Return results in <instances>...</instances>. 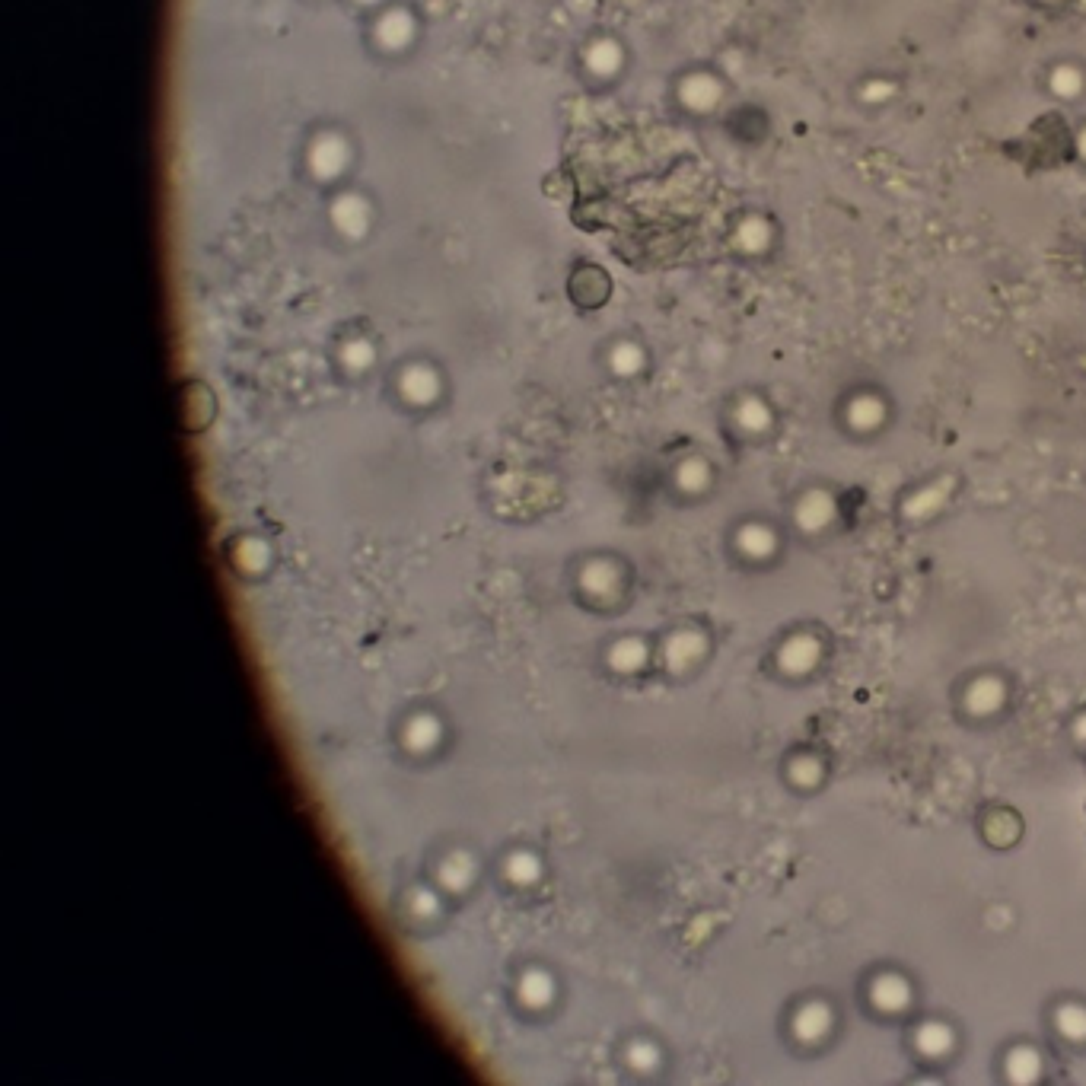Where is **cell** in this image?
Here are the masks:
<instances>
[{
  "mask_svg": "<svg viewBox=\"0 0 1086 1086\" xmlns=\"http://www.w3.org/2000/svg\"><path fill=\"white\" fill-rule=\"evenodd\" d=\"M985 835H988L991 844H1001V848H1004V844H1013L1016 838H1020V822H1016L1013 813H1004V809H1001V813H991L985 819Z\"/></svg>",
  "mask_w": 1086,
  "mask_h": 1086,
  "instance_id": "obj_17",
  "label": "cell"
},
{
  "mask_svg": "<svg viewBox=\"0 0 1086 1086\" xmlns=\"http://www.w3.org/2000/svg\"><path fill=\"white\" fill-rule=\"evenodd\" d=\"M1004 698H1007V685L1001 679L981 676L969 685V692H965V708H969L975 717H988L1001 708Z\"/></svg>",
  "mask_w": 1086,
  "mask_h": 1086,
  "instance_id": "obj_11",
  "label": "cell"
},
{
  "mask_svg": "<svg viewBox=\"0 0 1086 1086\" xmlns=\"http://www.w3.org/2000/svg\"><path fill=\"white\" fill-rule=\"evenodd\" d=\"M819 653L822 650H819V641L813 634H794L781 644L778 666L787 672V676H803V672H809L819 663Z\"/></svg>",
  "mask_w": 1086,
  "mask_h": 1086,
  "instance_id": "obj_9",
  "label": "cell"
},
{
  "mask_svg": "<svg viewBox=\"0 0 1086 1086\" xmlns=\"http://www.w3.org/2000/svg\"><path fill=\"white\" fill-rule=\"evenodd\" d=\"M1042 1071V1058L1032 1045H1016L1007 1055V1077L1013 1083H1032Z\"/></svg>",
  "mask_w": 1086,
  "mask_h": 1086,
  "instance_id": "obj_13",
  "label": "cell"
},
{
  "mask_svg": "<svg viewBox=\"0 0 1086 1086\" xmlns=\"http://www.w3.org/2000/svg\"><path fill=\"white\" fill-rule=\"evenodd\" d=\"M838 516V501L829 488H806L794 504V526L806 536H819Z\"/></svg>",
  "mask_w": 1086,
  "mask_h": 1086,
  "instance_id": "obj_1",
  "label": "cell"
},
{
  "mask_svg": "<svg viewBox=\"0 0 1086 1086\" xmlns=\"http://www.w3.org/2000/svg\"><path fill=\"white\" fill-rule=\"evenodd\" d=\"M895 96V83L892 80H867L864 86H860V99L870 102V106H876V102H886Z\"/></svg>",
  "mask_w": 1086,
  "mask_h": 1086,
  "instance_id": "obj_18",
  "label": "cell"
},
{
  "mask_svg": "<svg viewBox=\"0 0 1086 1086\" xmlns=\"http://www.w3.org/2000/svg\"><path fill=\"white\" fill-rule=\"evenodd\" d=\"M733 424L739 427V430H743V434H749V437H762V434H768V430H771V424H774V411H771V405L762 399V395H743V399H736V405H733Z\"/></svg>",
  "mask_w": 1086,
  "mask_h": 1086,
  "instance_id": "obj_10",
  "label": "cell"
},
{
  "mask_svg": "<svg viewBox=\"0 0 1086 1086\" xmlns=\"http://www.w3.org/2000/svg\"><path fill=\"white\" fill-rule=\"evenodd\" d=\"M733 542H736L739 555L749 558V561H768V558H774V551H778V545H781L774 526H768L762 520H749V523L739 526Z\"/></svg>",
  "mask_w": 1086,
  "mask_h": 1086,
  "instance_id": "obj_6",
  "label": "cell"
},
{
  "mask_svg": "<svg viewBox=\"0 0 1086 1086\" xmlns=\"http://www.w3.org/2000/svg\"><path fill=\"white\" fill-rule=\"evenodd\" d=\"M832 1020H835L832 1007L825 1004V1001H806V1004L794 1013V1023H790V1026H794L797 1042L816 1045V1042H822V1039L832 1032Z\"/></svg>",
  "mask_w": 1086,
  "mask_h": 1086,
  "instance_id": "obj_7",
  "label": "cell"
},
{
  "mask_svg": "<svg viewBox=\"0 0 1086 1086\" xmlns=\"http://www.w3.org/2000/svg\"><path fill=\"white\" fill-rule=\"evenodd\" d=\"M953 488H956L953 478L927 481V485H921L918 491H911V494L905 497L902 513L908 516V520H930V516L940 513V510L946 507V501L953 497Z\"/></svg>",
  "mask_w": 1086,
  "mask_h": 1086,
  "instance_id": "obj_5",
  "label": "cell"
},
{
  "mask_svg": "<svg viewBox=\"0 0 1086 1086\" xmlns=\"http://www.w3.org/2000/svg\"><path fill=\"white\" fill-rule=\"evenodd\" d=\"M889 418V405L883 395L876 392H854L848 402H844V424H848L854 434H873L886 424Z\"/></svg>",
  "mask_w": 1086,
  "mask_h": 1086,
  "instance_id": "obj_3",
  "label": "cell"
},
{
  "mask_svg": "<svg viewBox=\"0 0 1086 1086\" xmlns=\"http://www.w3.org/2000/svg\"><path fill=\"white\" fill-rule=\"evenodd\" d=\"M733 246L743 252V255H749V258L765 255V252L774 246V223H771V217H768V214H758V211L739 217V223L733 227Z\"/></svg>",
  "mask_w": 1086,
  "mask_h": 1086,
  "instance_id": "obj_4",
  "label": "cell"
},
{
  "mask_svg": "<svg viewBox=\"0 0 1086 1086\" xmlns=\"http://www.w3.org/2000/svg\"><path fill=\"white\" fill-rule=\"evenodd\" d=\"M679 102L695 115H708L720 106L723 99V80L711 71H692L685 74L679 80V90H676Z\"/></svg>",
  "mask_w": 1086,
  "mask_h": 1086,
  "instance_id": "obj_2",
  "label": "cell"
},
{
  "mask_svg": "<svg viewBox=\"0 0 1086 1086\" xmlns=\"http://www.w3.org/2000/svg\"><path fill=\"white\" fill-rule=\"evenodd\" d=\"M1055 1026L1067 1042H1086V1007L1067 1001L1055 1010Z\"/></svg>",
  "mask_w": 1086,
  "mask_h": 1086,
  "instance_id": "obj_15",
  "label": "cell"
},
{
  "mask_svg": "<svg viewBox=\"0 0 1086 1086\" xmlns=\"http://www.w3.org/2000/svg\"><path fill=\"white\" fill-rule=\"evenodd\" d=\"M1086 86V74L1077 64H1058L1055 71L1048 74V90L1058 99H1077Z\"/></svg>",
  "mask_w": 1086,
  "mask_h": 1086,
  "instance_id": "obj_14",
  "label": "cell"
},
{
  "mask_svg": "<svg viewBox=\"0 0 1086 1086\" xmlns=\"http://www.w3.org/2000/svg\"><path fill=\"white\" fill-rule=\"evenodd\" d=\"M787 774H790V781H794L797 787L809 790V787H816V784L822 781L825 768H822V762H819L816 755L803 752V755H794V758H790Z\"/></svg>",
  "mask_w": 1086,
  "mask_h": 1086,
  "instance_id": "obj_16",
  "label": "cell"
},
{
  "mask_svg": "<svg viewBox=\"0 0 1086 1086\" xmlns=\"http://www.w3.org/2000/svg\"><path fill=\"white\" fill-rule=\"evenodd\" d=\"M1045 4H1061V0H1045Z\"/></svg>",
  "mask_w": 1086,
  "mask_h": 1086,
  "instance_id": "obj_21",
  "label": "cell"
},
{
  "mask_svg": "<svg viewBox=\"0 0 1086 1086\" xmlns=\"http://www.w3.org/2000/svg\"><path fill=\"white\" fill-rule=\"evenodd\" d=\"M1074 733H1077V739H1080V743H1086V714H1080V717H1077V723H1074Z\"/></svg>",
  "mask_w": 1086,
  "mask_h": 1086,
  "instance_id": "obj_20",
  "label": "cell"
},
{
  "mask_svg": "<svg viewBox=\"0 0 1086 1086\" xmlns=\"http://www.w3.org/2000/svg\"><path fill=\"white\" fill-rule=\"evenodd\" d=\"M870 1004L883 1013H902L911 1004V985L895 972H879L870 981Z\"/></svg>",
  "mask_w": 1086,
  "mask_h": 1086,
  "instance_id": "obj_8",
  "label": "cell"
},
{
  "mask_svg": "<svg viewBox=\"0 0 1086 1086\" xmlns=\"http://www.w3.org/2000/svg\"><path fill=\"white\" fill-rule=\"evenodd\" d=\"M956 1045V1032L940 1023V1020H927L915 1029V1048L921 1051L924 1058H943L950 1055Z\"/></svg>",
  "mask_w": 1086,
  "mask_h": 1086,
  "instance_id": "obj_12",
  "label": "cell"
},
{
  "mask_svg": "<svg viewBox=\"0 0 1086 1086\" xmlns=\"http://www.w3.org/2000/svg\"><path fill=\"white\" fill-rule=\"evenodd\" d=\"M1074 150H1077V157L1086 163V125L1077 131V137H1074Z\"/></svg>",
  "mask_w": 1086,
  "mask_h": 1086,
  "instance_id": "obj_19",
  "label": "cell"
}]
</instances>
